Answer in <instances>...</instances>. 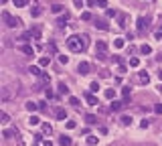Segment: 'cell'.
<instances>
[{
    "mask_svg": "<svg viewBox=\"0 0 162 146\" xmlns=\"http://www.w3.org/2000/svg\"><path fill=\"white\" fill-rule=\"evenodd\" d=\"M81 18H83V20H91V14H89V12H83Z\"/></svg>",
    "mask_w": 162,
    "mask_h": 146,
    "instance_id": "f35d334b",
    "label": "cell"
},
{
    "mask_svg": "<svg viewBox=\"0 0 162 146\" xmlns=\"http://www.w3.org/2000/svg\"><path fill=\"white\" fill-rule=\"evenodd\" d=\"M49 63H51V57H40V59H39V65H40V67H47Z\"/></svg>",
    "mask_w": 162,
    "mask_h": 146,
    "instance_id": "ac0fdd59",
    "label": "cell"
},
{
    "mask_svg": "<svg viewBox=\"0 0 162 146\" xmlns=\"http://www.w3.org/2000/svg\"><path fill=\"white\" fill-rule=\"evenodd\" d=\"M12 2H14V6H16V8H22V6H24L29 0H12Z\"/></svg>",
    "mask_w": 162,
    "mask_h": 146,
    "instance_id": "f1b7e54d",
    "label": "cell"
},
{
    "mask_svg": "<svg viewBox=\"0 0 162 146\" xmlns=\"http://www.w3.org/2000/svg\"><path fill=\"white\" fill-rule=\"evenodd\" d=\"M2 20H4V24L8 27V29H14V27H20V20L18 18H14V16H10L6 10L2 12Z\"/></svg>",
    "mask_w": 162,
    "mask_h": 146,
    "instance_id": "3957f363",
    "label": "cell"
},
{
    "mask_svg": "<svg viewBox=\"0 0 162 146\" xmlns=\"http://www.w3.org/2000/svg\"><path fill=\"white\" fill-rule=\"evenodd\" d=\"M120 27H126V16L120 14Z\"/></svg>",
    "mask_w": 162,
    "mask_h": 146,
    "instance_id": "ee69618b",
    "label": "cell"
},
{
    "mask_svg": "<svg viewBox=\"0 0 162 146\" xmlns=\"http://www.w3.org/2000/svg\"><path fill=\"white\" fill-rule=\"evenodd\" d=\"M59 94H63V96H69V87H67L65 83H59Z\"/></svg>",
    "mask_w": 162,
    "mask_h": 146,
    "instance_id": "e0dca14e",
    "label": "cell"
},
{
    "mask_svg": "<svg viewBox=\"0 0 162 146\" xmlns=\"http://www.w3.org/2000/svg\"><path fill=\"white\" fill-rule=\"evenodd\" d=\"M43 146H53V144H51V140H45V142H43Z\"/></svg>",
    "mask_w": 162,
    "mask_h": 146,
    "instance_id": "816d5d0a",
    "label": "cell"
},
{
    "mask_svg": "<svg viewBox=\"0 0 162 146\" xmlns=\"http://www.w3.org/2000/svg\"><path fill=\"white\" fill-rule=\"evenodd\" d=\"M105 14H108V16H110V18H112V16H118V12H116V10H112V8H110V10H108V12H105Z\"/></svg>",
    "mask_w": 162,
    "mask_h": 146,
    "instance_id": "74e56055",
    "label": "cell"
},
{
    "mask_svg": "<svg viewBox=\"0 0 162 146\" xmlns=\"http://www.w3.org/2000/svg\"><path fill=\"white\" fill-rule=\"evenodd\" d=\"M39 110H43V112L47 110V101H40V103H39Z\"/></svg>",
    "mask_w": 162,
    "mask_h": 146,
    "instance_id": "bcb514c9",
    "label": "cell"
},
{
    "mask_svg": "<svg viewBox=\"0 0 162 146\" xmlns=\"http://www.w3.org/2000/svg\"><path fill=\"white\" fill-rule=\"evenodd\" d=\"M87 45H89V37H87V35H83V37L73 35V37L67 39V47H69V51H73V53H81V51H85Z\"/></svg>",
    "mask_w": 162,
    "mask_h": 146,
    "instance_id": "6da1fadb",
    "label": "cell"
},
{
    "mask_svg": "<svg viewBox=\"0 0 162 146\" xmlns=\"http://www.w3.org/2000/svg\"><path fill=\"white\" fill-rule=\"evenodd\" d=\"M97 89H99V85H97V81H93L91 83V92H97Z\"/></svg>",
    "mask_w": 162,
    "mask_h": 146,
    "instance_id": "f6af8a7d",
    "label": "cell"
},
{
    "mask_svg": "<svg viewBox=\"0 0 162 146\" xmlns=\"http://www.w3.org/2000/svg\"><path fill=\"white\" fill-rule=\"evenodd\" d=\"M24 108L33 114V112H37V110H39V103H35V101H27V103H24Z\"/></svg>",
    "mask_w": 162,
    "mask_h": 146,
    "instance_id": "52a82bcc",
    "label": "cell"
},
{
    "mask_svg": "<svg viewBox=\"0 0 162 146\" xmlns=\"http://www.w3.org/2000/svg\"><path fill=\"white\" fill-rule=\"evenodd\" d=\"M158 79H160V81H162V71H158Z\"/></svg>",
    "mask_w": 162,
    "mask_h": 146,
    "instance_id": "f5cc1de1",
    "label": "cell"
},
{
    "mask_svg": "<svg viewBox=\"0 0 162 146\" xmlns=\"http://www.w3.org/2000/svg\"><path fill=\"white\" fill-rule=\"evenodd\" d=\"M43 134H45V136H51V134H53V126H51V124H43Z\"/></svg>",
    "mask_w": 162,
    "mask_h": 146,
    "instance_id": "4fadbf2b",
    "label": "cell"
},
{
    "mask_svg": "<svg viewBox=\"0 0 162 146\" xmlns=\"http://www.w3.org/2000/svg\"><path fill=\"white\" fill-rule=\"evenodd\" d=\"M89 69H91V65H89L87 61H81L79 65H77V71H79L81 75H87V73H89Z\"/></svg>",
    "mask_w": 162,
    "mask_h": 146,
    "instance_id": "277c9868",
    "label": "cell"
},
{
    "mask_svg": "<svg viewBox=\"0 0 162 146\" xmlns=\"http://www.w3.org/2000/svg\"><path fill=\"white\" fill-rule=\"evenodd\" d=\"M69 103H71L73 108H79L81 101H79V97H73V96H71V97H69Z\"/></svg>",
    "mask_w": 162,
    "mask_h": 146,
    "instance_id": "ffe728a7",
    "label": "cell"
},
{
    "mask_svg": "<svg viewBox=\"0 0 162 146\" xmlns=\"http://www.w3.org/2000/svg\"><path fill=\"white\" fill-rule=\"evenodd\" d=\"M73 4H75V6H77V8H81V6H83V4H85V0H73Z\"/></svg>",
    "mask_w": 162,
    "mask_h": 146,
    "instance_id": "e575fe53",
    "label": "cell"
},
{
    "mask_svg": "<svg viewBox=\"0 0 162 146\" xmlns=\"http://www.w3.org/2000/svg\"><path fill=\"white\" fill-rule=\"evenodd\" d=\"M0 120H2V124H8V122H10V118H8V114H6V112H2V114H0Z\"/></svg>",
    "mask_w": 162,
    "mask_h": 146,
    "instance_id": "4316f807",
    "label": "cell"
},
{
    "mask_svg": "<svg viewBox=\"0 0 162 146\" xmlns=\"http://www.w3.org/2000/svg\"><path fill=\"white\" fill-rule=\"evenodd\" d=\"M55 116H57L59 120H65V118H67V112H65L63 108H59V110H55Z\"/></svg>",
    "mask_w": 162,
    "mask_h": 146,
    "instance_id": "8fae6325",
    "label": "cell"
},
{
    "mask_svg": "<svg viewBox=\"0 0 162 146\" xmlns=\"http://www.w3.org/2000/svg\"><path fill=\"white\" fill-rule=\"evenodd\" d=\"M20 51H22V53H24V55H33V53H35V51H33V47H31V45H22V47H20Z\"/></svg>",
    "mask_w": 162,
    "mask_h": 146,
    "instance_id": "2e32d148",
    "label": "cell"
},
{
    "mask_svg": "<svg viewBox=\"0 0 162 146\" xmlns=\"http://www.w3.org/2000/svg\"><path fill=\"white\" fill-rule=\"evenodd\" d=\"M158 92H160V94H162V83H160V85H158Z\"/></svg>",
    "mask_w": 162,
    "mask_h": 146,
    "instance_id": "db71d44e",
    "label": "cell"
},
{
    "mask_svg": "<svg viewBox=\"0 0 162 146\" xmlns=\"http://www.w3.org/2000/svg\"><path fill=\"white\" fill-rule=\"evenodd\" d=\"M47 51H49V53H55V51H57V47L51 43V45H47Z\"/></svg>",
    "mask_w": 162,
    "mask_h": 146,
    "instance_id": "d590c367",
    "label": "cell"
},
{
    "mask_svg": "<svg viewBox=\"0 0 162 146\" xmlns=\"http://www.w3.org/2000/svg\"><path fill=\"white\" fill-rule=\"evenodd\" d=\"M75 126H77V124H75V122H73V120H69V122H67V128H69V130H73V128H75Z\"/></svg>",
    "mask_w": 162,
    "mask_h": 146,
    "instance_id": "ab89813d",
    "label": "cell"
},
{
    "mask_svg": "<svg viewBox=\"0 0 162 146\" xmlns=\"http://www.w3.org/2000/svg\"><path fill=\"white\" fill-rule=\"evenodd\" d=\"M126 71H128V67L120 63V67H118V73H120V75H126Z\"/></svg>",
    "mask_w": 162,
    "mask_h": 146,
    "instance_id": "d6a6232c",
    "label": "cell"
},
{
    "mask_svg": "<svg viewBox=\"0 0 162 146\" xmlns=\"http://www.w3.org/2000/svg\"><path fill=\"white\" fill-rule=\"evenodd\" d=\"M124 45H126V43H124V39H116V41H114V47H116V49H122Z\"/></svg>",
    "mask_w": 162,
    "mask_h": 146,
    "instance_id": "f546056e",
    "label": "cell"
},
{
    "mask_svg": "<svg viewBox=\"0 0 162 146\" xmlns=\"http://www.w3.org/2000/svg\"><path fill=\"white\" fill-rule=\"evenodd\" d=\"M85 101H87L89 105H97V97L93 96V94H87V96H85Z\"/></svg>",
    "mask_w": 162,
    "mask_h": 146,
    "instance_id": "ba28073f",
    "label": "cell"
},
{
    "mask_svg": "<svg viewBox=\"0 0 162 146\" xmlns=\"http://www.w3.org/2000/svg\"><path fill=\"white\" fill-rule=\"evenodd\" d=\"M122 124H124V126H130V124H132V118H130V116H124V118H122Z\"/></svg>",
    "mask_w": 162,
    "mask_h": 146,
    "instance_id": "1f68e13d",
    "label": "cell"
},
{
    "mask_svg": "<svg viewBox=\"0 0 162 146\" xmlns=\"http://www.w3.org/2000/svg\"><path fill=\"white\" fill-rule=\"evenodd\" d=\"M29 33H31V39H35V41L40 39V29H33V31H29Z\"/></svg>",
    "mask_w": 162,
    "mask_h": 146,
    "instance_id": "5bb4252c",
    "label": "cell"
},
{
    "mask_svg": "<svg viewBox=\"0 0 162 146\" xmlns=\"http://www.w3.org/2000/svg\"><path fill=\"white\" fill-rule=\"evenodd\" d=\"M63 8H65V6H63V4H55V6H53V8H51V10H53V12H55V14H59V12H63Z\"/></svg>",
    "mask_w": 162,
    "mask_h": 146,
    "instance_id": "603a6c76",
    "label": "cell"
},
{
    "mask_svg": "<svg viewBox=\"0 0 162 146\" xmlns=\"http://www.w3.org/2000/svg\"><path fill=\"white\" fill-rule=\"evenodd\" d=\"M95 57H97V61H105L108 59V45L103 41H97V45H95Z\"/></svg>",
    "mask_w": 162,
    "mask_h": 146,
    "instance_id": "7a4b0ae2",
    "label": "cell"
},
{
    "mask_svg": "<svg viewBox=\"0 0 162 146\" xmlns=\"http://www.w3.org/2000/svg\"><path fill=\"white\" fill-rule=\"evenodd\" d=\"M154 112H156V114H162V103H156V105H154Z\"/></svg>",
    "mask_w": 162,
    "mask_h": 146,
    "instance_id": "8d00e7d4",
    "label": "cell"
},
{
    "mask_svg": "<svg viewBox=\"0 0 162 146\" xmlns=\"http://www.w3.org/2000/svg\"><path fill=\"white\" fill-rule=\"evenodd\" d=\"M138 65H140V59L138 57H132L130 59V67H138Z\"/></svg>",
    "mask_w": 162,
    "mask_h": 146,
    "instance_id": "484cf974",
    "label": "cell"
},
{
    "mask_svg": "<svg viewBox=\"0 0 162 146\" xmlns=\"http://www.w3.org/2000/svg\"><path fill=\"white\" fill-rule=\"evenodd\" d=\"M154 37H156V39H162V24H160V29L154 33Z\"/></svg>",
    "mask_w": 162,
    "mask_h": 146,
    "instance_id": "b9f144b4",
    "label": "cell"
},
{
    "mask_svg": "<svg viewBox=\"0 0 162 146\" xmlns=\"http://www.w3.org/2000/svg\"><path fill=\"white\" fill-rule=\"evenodd\" d=\"M105 97L108 99H114L116 97V89H105Z\"/></svg>",
    "mask_w": 162,
    "mask_h": 146,
    "instance_id": "d4e9b609",
    "label": "cell"
},
{
    "mask_svg": "<svg viewBox=\"0 0 162 146\" xmlns=\"http://www.w3.org/2000/svg\"><path fill=\"white\" fill-rule=\"evenodd\" d=\"M97 142H99V138H97V136H87V144H89V146H95Z\"/></svg>",
    "mask_w": 162,
    "mask_h": 146,
    "instance_id": "d6986e66",
    "label": "cell"
},
{
    "mask_svg": "<svg viewBox=\"0 0 162 146\" xmlns=\"http://www.w3.org/2000/svg\"><path fill=\"white\" fill-rule=\"evenodd\" d=\"M148 126H150L148 120H142V122H140V128H148Z\"/></svg>",
    "mask_w": 162,
    "mask_h": 146,
    "instance_id": "60d3db41",
    "label": "cell"
},
{
    "mask_svg": "<svg viewBox=\"0 0 162 146\" xmlns=\"http://www.w3.org/2000/svg\"><path fill=\"white\" fill-rule=\"evenodd\" d=\"M140 51H142L144 55H150V53H152V47H150V45H142V47H140Z\"/></svg>",
    "mask_w": 162,
    "mask_h": 146,
    "instance_id": "7402d4cb",
    "label": "cell"
},
{
    "mask_svg": "<svg viewBox=\"0 0 162 146\" xmlns=\"http://www.w3.org/2000/svg\"><path fill=\"white\" fill-rule=\"evenodd\" d=\"M45 96H47V99H51V97H53V92L47 87V89H45Z\"/></svg>",
    "mask_w": 162,
    "mask_h": 146,
    "instance_id": "7bdbcfd3",
    "label": "cell"
},
{
    "mask_svg": "<svg viewBox=\"0 0 162 146\" xmlns=\"http://www.w3.org/2000/svg\"><path fill=\"white\" fill-rule=\"evenodd\" d=\"M39 67H40V65H35V67H31L29 71H31L33 75H40V69H39Z\"/></svg>",
    "mask_w": 162,
    "mask_h": 146,
    "instance_id": "4dcf8cb0",
    "label": "cell"
},
{
    "mask_svg": "<svg viewBox=\"0 0 162 146\" xmlns=\"http://www.w3.org/2000/svg\"><path fill=\"white\" fill-rule=\"evenodd\" d=\"M122 96H124V103H128L130 101V87H124L122 89Z\"/></svg>",
    "mask_w": 162,
    "mask_h": 146,
    "instance_id": "9a60e30c",
    "label": "cell"
},
{
    "mask_svg": "<svg viewBox=\"0 0 162 146\" xmlns=\"http://www.w3.org/2000/svg\"><path fill=\"white\" fill-rule=\"evenodd\" d=\"M59 61H61V63H67V61H69V57H63V55H59Z\"/></svg>",
    "mask_w": 162,
    "mask_h": 146,
    "instance_id": "7dc6e473",
    "label": "cell"
},
{
    "mask_svg": "<svg viewBox=\"0 0 162 146\" xmlns=\"http://www.w3.org/2000/svg\"><path fill=\"white\" fill-rule=\"evenodd\" d=\"M85 122H87L89 126H93V124H97V118H95L93 114H87V116H85Z\"/></svg>",
    "mask_w": 162,
    "mask_h": 146,
    "instance_id": "7c38bea8",
    "label": "cell"
},
{
    "mask_svg": "<svg viewBox=\"0 0 162 146\" xmlns=\"http://www.w3.org/2000/svg\"><path fill=\"white\" fill-rule=\"evenodd\" d=\"M124 105H126L124 101H116V99H114V101L110 103V110H112V112H120V110L124 108Z\"/></svg>",
    "mask_w": 162,
    "mask_h": 146,
    "instance_id": "8992f818",
    "label": "cell"
},
{
    "mask_svg": "<svg viewBox=\"0 0 162 146\" xmlns=\"http://www.w3.org/2000/svg\"><path fill=\"white\" fill-rule=\"evenodd\" d=\"M37 124H40V120L37 116H31V118H29V126H37Z\"/></svg>",
    "mask_w": 162,
    "mask_h": 146,
    "instance_id": "44dd1931",
    "label": "cell"
},
{
    "mask_svg": "<svg viewBox=\"0 0 162 146\" xmlns=\"http://www.w3.org/2000/svg\"><path fill=\"white\" fill-rule=\"evenodd\" d=\"M138 81H140V83H148V81H150V75H148V73H138Z\"/></svg>",
    "mask_w": 162,
    "mask_h": 146,
    "instance_id": "30bf717a",
    "label": "cell"
},
{
    "mask_svg": "<svg viewBox=\"0 0 162 146\" xmlns=\"http://www.w3.org/2000/svg\"><path fill=\"white\" fill-rule=\"evenodd\" d=\"M148 22H150V18L140 16V18H138V31H140V33H144V31L148 29Z\"/></svg>",
    "mask_w": 162,
    "mask_h": 146,
    "instance_id": "5b68a950",
    "label": "cell"
},
{
    "mask_svg": "<svg viewBox=\"0 0 162 146\" xmlns=\"http://www.w3.org/2000/svg\"><path fill=\"white\" fill-rule=\"evenodd\" d=\"M95 4L101 6V8H105V6H108V0H95Z\"/></svg>",
    "mask_w": 162,
    "mask_h": 146,
    "instance_id": "836d02e7",
    "label": "cell"
},
{
    "mask_svg": "<svg viewBox=\"0 0 162 146\" xmlns=\"http://www.w3.org/2000/svg\"><path fill=\"white\" fill-rule=\"evenodd\" d=\"M33 16H40V8H35V10H33Z\"/></svg>",
    "mask_w": 162,
    "mask_h": 146,
    "instance_id": "f907efd6",
    "label": "cell"
},
{
    "mask_svg": "<svg viewBox=\"0 0 162 146\" xmlns=\"http://www.w3.org/2000/svg\"><path fill=\"white\" fill-rule=\"evenodd\" d=\"M99 75H101V77H110V71H108V69H103V71H101Z\"/></svg>",
    "mask_w": 162,
    "mask_h": 146,
    "instance_id": "c3c4849f",
    "label": "cell"
},
{
    "mask_svg": "<svg viewBox=\"0 0 162 146\" xmlns=\"http://www.w3.org/2000/svg\"><path fill=\"white\" fill-rule=\"evenodd\" d=\"M114 61H116V63H122V61H124V59H122L120 55H114Z\"/></svg>",
    "mask_w": 162,
    "mask_h": 146,
    "instance_id": "681fc988",
    "label": "cell"
},
{
    "mask_svg": "<svg viewBox=\"0 0 162 146\" xmlns=\"http://www.w3.org/2000/svg\"><path fill=\"white\" fill-rule=\"evenodd\" d=\"M16 136V130H4V138H12Z\"/></svg>",
    "mask_w": 162,
    "mask_h": 146,
    "instance_id": "83f0119b",
    "label": "cell"
},
{
    "mask_svg": "<svg viewBox=\"0 0 162 146\" xmlns=\"http://www.w3.org/2000/svg\"><path fill=\"white\" fill-rule=\"evenodd\" d=\"M95 27H97V29H108V22H105V20H97V18H95Z\"/></svg>",
    "mask_w": 162,
    "mask_h": 146,
    "instance_id": "cb8c5ba5",
    "label": "cell"
},
{
    "mask_svg": "<svg viewBox=\"0 0 162 146\" xmlns=\"http://www.w3.org/2000/svg\"><path fill=\"white\" fill-rule=\"evenodd\" d=\"M59 144H61V146H71V144H73V140H71L69 136H65V134H63V136H61V140H59Z\"/></svg>",
    "mask_w": 162,
    "mask_h": 146,
    "instance_id": "9c48e42d",
    "label": "cell"
}]
</instances>
